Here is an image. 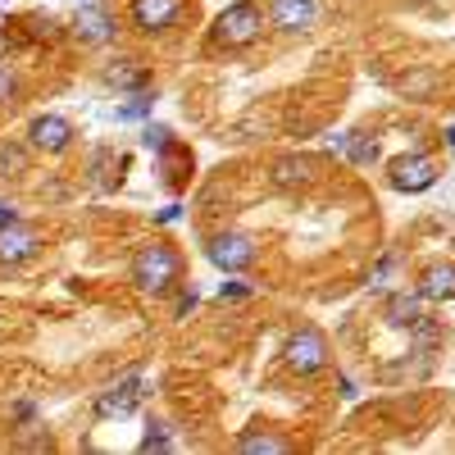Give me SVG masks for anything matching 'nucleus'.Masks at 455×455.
<instances>
[{"instance_id": "f257e3e1", "label": "nucleus", "mask_w": 455, "mask_h": 455, "mask_svg": "<svg viewBox=\"0 0 455 455\" xmlns=\"http://www.w3.org/2000/svg\"><path fill=\"white\" fill-rule=\"evenodd\" d=\"M178 278H182V255L173 246L150 242L132 255V283H137L141 296H164V291L178 287Z\"/></svg>"}, {"instance_id": "f03ea898", "label": "nucleus", "mask_w": 455, "mask_h": 455, "mask_svg": "<svg viewBox=\"0 0 455 455\" xmlns=\"http://www.w3.org/2000/svg\"><path fill=\"white\" fill-rule=\"evenodd\" d=\"M259 32H264V10L255 5V0H233V5L214 19V42L228 46V51L251 46Z\"/></svg>"}, {"instance_id": "7ed1b4c3", "label": "nucleus", "mask_w": 455, "mask_h": 455, "mask_svg": "<svg viewBox=\"0 0 455 455\" xmlns=\"http://www.w3.org/2000/svg\"><path fill=\"white\" fill-rule=\"evenodd\" d=\"M328 337L319 332V328H296L291 337H287V347H283V360H287V369L291 373H300V378H315V373H323L328 369Z\"/></svg>"}, {"instance_id": "20e7f679", "label": "nucleus", "mask_w": 455, "mask_h": 455, "mask_svg": "<svg viewBox=\"0 0 455 455\" xmlns=\"http://www.w3.org/2000/svg\"><path fill=\"white\" fill-rule=\"evenodd\" d=\"M205 255H210V264L219 274H246L251 264L259 259V246L246 233H214L205 242Z\"/></svg>"}, {"instance_id": "39448f33", "label": "nucleus", "mask_w": 455, "mask_h": 455, "mask_svg": "<svg viewBox=\"0 0 455 455\" xmlns=\"http://www.w3.org/2000/svg\"><path fill=\"white\" fill-rule=\"evenodd\" d=\"M387 182L396 187V192H405V196H419V192H428V187L437 182V164L428 160V156H396L392 164H387Z\"/></svg>"}, {"instance_id": "423d86ee", "label": "nucleus", "mask_w": 455, "mask_h": 455, "mask_svg": "<svg viewBox=\"0 0 455 455\" xmlns=\"http://www.w3.org/2000/svg\"><path fill=\"white\" fill-rule=\"evenodd\" d=\"M73 124L64 119V114H36V119L28 124V141L32 150H46V156H64V150L73 146Z\"/></svg>"}, {"instance_id": "0eeeda50", "label": "nucleus", "mask_w": 455, "mask_h": 455, "mask_svg": "<svg viewBox=\"0 0 455 455\" xmlns=\"http://www.w3.org/2000/svg\"><path fill=\"white\" fill-rule=\"evenodd\" d=\"M36 251H42V237H36V228L23 223V219H10L0 223V264H28Z\"/></svg>"}, {"instance_id": "6e6552de", "label": "nucleus", "mask_w": 455, "mask_h": 455, "mask_svg": "<svg viewBox=\"0 0 455 455\" xmlns=\"http://www.w3.org/2000/svg\"><path fill=\"white\" fill-rule=\"evenodd\" d=\"M269 23L278 32H310L319 23V0H269Z\"/></svg>"}, {"instance_id": "1a4fd4ad", "label": "nucleus", "mask_w": 455, "mask_h": 455, "mask_svg": "<svg viewBox=\"0 0 455 455\" xmlns=\"http://www.w3.org/2000/svg\"><path fill=\"white\" fill-rule=\"evenodd\" d=\"M132 23H137V32H146V36H156V32H164V28H173L178 23V14H182V0H132Z\"/></svg>"}, {"instance_id": "9d476101", "label": "nucleus", "mask_w": 455, "mask_h": 455, "mask_svg": "<svg viewBox=\"0 0 455 455\" xmlns=\"http://www.w3.org/2000/svg\"><path fill=\"white\" fill-rule=\"evenodd\" d=\"M419 291L424 300H455V259H433L424 264V274H419Z\"/></svg>"}, {"instance_id": "9b49d317", "label": "nucleus", "mask_w": 455, "mask_h": 455, "mask_svg": "<svg viewBox=\"0 0 455 455\" xmlns=\"http://www.w3.org/2000/svg\"><path fill=\"white\" fill-rule=\"evenodd\" d=\"M73 36H78L83 46H105V42H114V19L100 5H83L78 23H73Z\"/></svg>"}, {"instance_id": "f8f14e48", "label": "nucleus", "mask_w": 455, "mask_h": 455, "mask_svg": "<svg viewBox=\"0 0 455 455\" xmlns=\"http://www.w3.org/2000/svg\"><path fill=\"white\" fill-rule=\"evenodd\" d=\"M383 319L392 328H419L424 323V296L419 291H392L383 306Z\"/></svg>"}, {"instance_id": "ddd939ff", "label": "nucleus", "mask_w": 455, "mask_h": 455, "mask_svg": "<svg viewBox=\"0 0 455 455\" xmlns=\"http://www.w3.org/2000/svg\"><path fill=\"white\" fill-rule=\"evenodd\" d=\"M141 383L132 378V383H124V387H114V392H105L100 401H96V419H124V414H132V405H137V392Z\"/></svg>"}, {"instance_id": "4468645a", "label": "nucleus", "mask_w": 455, "mask_h": 455, "mask_svg": "<svg viewBox=\"0 0 455 455\" xmlns=\"http://www.w3.org/2000/svg\"><path fill=\"white\" fill-rule=\"evenodd\" d=\"M274 182L278 187H310L315 182V160L310 156H283L274 164Z\"/></svg>"}, {"instance_id": "2eb2a0df", "label": "nucleus", "mask_w": 455, "mask_h": 455, "mask_svg": "<svg viewBox=\"0 0 455 455\" xmlns=\"http://www.w3.org/2000/svg\"><path fill=\"white\" fill-rule=\"evenodd\" d=\"M237 451H242V455H287L291 442L278 437V433H242V437H237Z\"/></svg>"}, {"instance_id": "dca6fc26", "label": "nucleus", "mask_w": 455, "mask_h": 455, "mask_svg": "<svg viewBox=\"0 0 455 455\" xmlns=\"http://www.w3.org/2000/svg\"><path fill=\"white\" fill-rule=\"evenodd\" d=\"M119 169H124V160L114 156V150H96V156H92V178H96V187H105V192L124 182Z\"/></svg>"}, {"instance_id": "f3484780", "label": "nucleus", "mask_w": 455, "mask_h": 455, "mask_svg": "<svg viewBox=\"0 0 455 455\" xmlns=\"http://www.w3.org/2000/svg\"><path fill=\"white\" fill-rule=\"evenodd\" d=\"M141 83H146L141 68H128V64L124 68H109V87H124L128 92V87H141Z\"/></svg>"}, {"instance_id": "a211bd4d", "label": "nucleus", "mask_w": 455, "mask_h": 455, "mask_svg": "<svg viewBox=\"0 0 455 455\" xmlns=\"http://www.w3.org/2000/svg\"><path fill=\"white\" fill-rule=\"evenodd\" d=\"M351 160H355V164H373V160H378V141L355 137V141H351Z\"/></svg>"}, {"instance_id": "6ab92c4d", "label": "nucleus", "mask_w": 455, "mask_h": 455, "mask_svg": "<svg viewBox=\"0 0 455 455\" xmlns=\"http://www.w3.org/2000/svg\"><path fill=\"white\" fill-rule=\"evenodd\" d=\"M14 100H19V78L0 64V105H14Z\"/></svg>"}, {"instance_id": "aec40b11", "label": "nucleus", "mask_w": 455, "mask_h": 455, "mask_svg": "<svg viewBox=\"0 0 455 455\" xmlns=\"http://www.w3.org/2000/svg\"><path fill=\"white\" fill-rule=\"evenodd\" d=\"M169 137H173V132H169V128H160V124H150V128H146V137H141V141H146V146H150V150H169V146H173V141H169Z\"/></svg>"}, {"instance_id": "412c9836", "label": "nucleus", "mask_w": 455, "mask_h": 455, "mask_svg": "<svg viewBox=\"0 0 455 455\" xmlns=\"http://www.w3.org/2000/svg\"><path fill=\"white\" fill-rule=\"evenodd\" d=\"M141 451H169V433H146Z\"/></svg>"}, {"instance_id": "4be33fe9", "label": "nucleus", "mask_w": 455, "mask_h": 455, "mask_svg": "<svg viewBox=\"0 0 455 455\" xmlns=\"http://www.w3.org/2000/svg\"><path fill=\"white\" fill-rule=\"evenodd\" d=\"M146 100H150V96H137L132 105H124V109H119V119H137V114H146Z\"/></svg>"}, {"instance_id": "5701e85b", "label": "nucleus", "mask_w": 455, "mask_h": 455, "mask_svg": "<svg viewBox=\"0 0 455 455\" xmlns=\"http://www.w3.org/2000/svg\"><path fill=\"white\" fill-rule=\"evenodd\" d=\"M246 291H251V287H242V283H223V291H219V296H223V300H242Z\"/></svg>"}, {"instance_id": "b1692460", "label": "nucleus", "mask_w": 455, "mask_h": 455, "mask_svg": "<svg viewBox=\"0 0 455 455\" xmlns=\"http://www.w3.org/2000/svg\"><path fill=\"white\" fill-rule=\"evenodd\" d=\"M187 310H196V291H182V296H178V319H182Z\"/></svg>"}, {"instance_id": "393cba45", "label": "nucleus", "mask_w": 455, "mask_h": 455, "mask_svg": "<svg viewBox=\"0 0 455 455\" xmlns=\"http://www.w3.org/2000/svg\"><path fill=\"white\" fill-rule=\"evenodd\" d=\"M10 219H19V214H14V205H5V201H0V223H10Z\"/></svg>"}, {"instance_id": "a878e982", "label": "nucleus", "mask_w": 455, "mask_h": 455, "mask_svg": "<svg viewBox=\"0 0 455 455\" xmlns=\"http://www.w3.org/2000/svg\"><path fill=\"white\" fill-rule=\"evenodd\" d=\"M446 137H451V150H455V128H451V132H446Z\"/></svg>"}, {"instance_id": "bb28decb", "label": "nucleus", "mask_w": 455, "mask_h": 455, "mask_svg": "<svg viewBox=\"0 0 455 455\" xmlns=\"http://www.w3.org/2000/svg\"><path fill=\"white\" fill-rule=\"evenodd\" d=\"M78 5H96V0H78Z\"/></svg>"}, {"instance_id": "cd10ccee", "label": "nucleus", "mask_w": 455, "mask_h": 455, "mask_svg": "<svg viewBox=\"0 0 455 455\" xmlns=\"http://www.w3.org/2000/svg\"><path fill=\"white\" fill-rule=\"evenodd\" d=\"M0 5H10V0H0Z\"/></svg>"}]
</instances>
